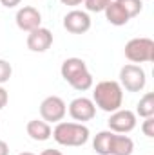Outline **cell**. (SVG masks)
Wrapping results in <instances>:
<instances>
[{"label":"cell","mask_w":154,"mask_h":155,"mask_svg":"<svg viewBox=\"0 0 154 155\" xmlns=\"http://www.w3.org/2000/svg\"><path fill=\"white\" fill-rule=\"evenodd\" d=\"M69 116L78 123L91 121L96 116V107L89 97H76L69 103Z\"/></svg>","instance_id":"30bf717a"},{"label":"cell","mask_w":154,"mask_h":155,"mask_svg":"<svg viewBox=\"0 0 154 155\" xmlns=\"http://www.w3.org/2000/svg\"><path fill=\"white\" fill-rule=\"evenodd\" d=\"M67 114V105L58 96H49L40 105V116L45 123H60Z\"/></svg>","instance_id":"8992f818"},{"label":"cell","mask_w":154,"mask_h":155,"mask_svg":"<svg viewBox=\"0 0 154 155\" xmlns=\"http://www.w3.org/2000/svg\"><path fill=\"white\" fill-rule=\"evenodd\" d=\"M11 74H13V67H11V63L5 61V60H0V85L7 83V81L11 79Z\"/></svg>","instance_id":"d6986e66"},{"label":"cell","mask_w":154,"mask_h":155,"mask_svg":"<svg viewBox=\"0 0 154 155\" xmlns=\"http://www.w3.org/2000/svg\"><path fill=\"white\" fill-rule=\"evenodd\" d=\"M136 116L140 117H152L154 116V94L152 92H147L140 101H138V107H136Z\"/></svg>","instance_id":"2e32d148"},{"label":"cell","mask_w":154,"mask_h":155,"mask_svg":"<svg viewBox=\"0 0 154 155\" xmlns=\"http://www.w3.org/2000/svg\"><path fill=\"white\" fill-rule=\"evenodd\" d=\"M62 78L78 92H85L93 87V76L82 58H67L60 67Z\"/></svg>","instance_id":"7a4b0ae2"},{"label":"cell","mask_w":154,"mask_h":155,"mask_svg":"<svg viewBox=\"0 0 154 155\" xmlns=\"http://www.w3.org/2000/svg\"><path fill=\"white\" fill-rule=\"evenodd\" d=\"M142 132H143L149 139L154 137V116L152 117H145V121H143V124H142Z\"/></svg>","instance_id":"ffe728a7"},{"label":"cell","mask_w":154,"mask_h":155,"mask_svg":"<svg viewBox=\"0 0 154 155\" xmlns=\"http://www.w3.org/2000/svg\"><path fill=\"white\" fill-rule=\"evenodd\" d=\"M18 155H35V153H31V152H22V153H18Z\"/></svg>","instance_id":"484cf974"},{"label":"cell","mask_w":154,"mask_h":155,"mask_svg":"<svg viewBox=\"0 0 154 155\" xmlns=\"http://www.w3.org/2000/svg\"><path fill=\"white\" fill-rule=\"evenodd\" d=\"M20 2H22V0H0V4H2L4 7H7V9H11V7H16Z\"/></svg>","instance_id":"7402d4cb"},{"label":"cell","mask_w":154,"mask_h":155,"mask_svg":"<svg viewBox=\"0 0 154 155\" xmlns=\"http://www.w3.org/2000/svg\"><path fill=\"white\" fill-rule=\"evenodd\" d=\"M7 101H9V96H7V90L0 85V110L7 105Z\"/></svg>","instance_id":"44dd1931"},{"label":"cell","mask_w":154,"mask_h":155,"mask_svg":"<svg viewBox=\"0 0 154 155\" xmlns=\"http://www.w3.org/2000/svg\"><path fill=\"white\" fill-rule=\"evenodd\" d=\"M103 13H105L107 22H109L111 25H116V27L125 25V24L131 20V18H129V15L125 13V9H123L116 0H111V2L107 4V7L103 9Z\"/></svg>","instance_id":"4fadbf2b"},{"label":"cell","mask_w":154,"mask_h":155,"mask_svg":"<svg viewBox=\"0 0 154 155\" xmlns=\"http://www.w3.org/2000/svg\"><path fill=\"white\" fill-rule=\"evenodd\" d=\"M136 114L132 112V110H123V108H120V110H116L111 114L109 117V121H107V124H109V130L111 132H114V134H129V132H132L134 128H136V123H138V119H136Z\"/></svg>","instance_id":"52a82bcc"},{"label":"cell","mask_w":154,"mask_h":155,"mask_svg":"<svg viewBox=\"0 0 154 155\" xmlns=\"http://www.w3.org/2000/svg\"><path fill=\"white\" fill-rule=\"evenodd\" d=\"M123 52L132 63H149L154 60V41L151 38H132L125 43Z\"/></svg>","instance_id":"277c9868"},{"label":"cell","mask_w":154,"mask_h":155,"mask_svg":"<svg viewBox=\"0 0 154 155\" xmlns=\"http://www.w3.org/2000/svg\"><path fill=\"white\" fill-rule=\"evenodd\" d=\"M121 88H125L127 92H140L145 88L147 78H145V71L140 65L134 63H127L121 67L120 71V81Z\"/></svg>","instance_id":"5b68a950"},{"label":"cell","mask_w":154,"mask_h":155,"mask_svg":"<svg viewBox=\"0 0 154 155\" xmlns=\"http://www.w3.org/2000/svg\"><path fill=\"white\" fill-rule=\"evenodd\" d=\"M60 2H62L64 5H73V7H75V5H80L83 0H60Z\"/></svg>","instance_id":"cb8c5ba5"},{"label":"cell","mask_w":154,"mask_h":155,"mask_svg":"<svg viewBox=\"0 0 154 155\" xmlns=\"http://www.w3.org/2000/svg\"><path fill=\"white\" fill-rule=\"evenodd\" d=\"M0 155H9V146L5 141H0Z\"/></svg>","instance_id":"603a6c76"},{"label":"cell","mask_w":154,"mask_h":155,"mask_svg":"<svg viewBox=\"0 0 154 155\" xmlns=\"http://www.w3.org/2000/svg\"><path fill=\"white\" fill-rule=\"evenodd\" d=\"M53 45V33L45 27H38L27 35V49L33 52H45Z\"/></svg>","instance_id":"8fae6325"},{"label":"cell","mask_w":154,"mask_h":155,"mask_svg":"<svg viewBox=\"0 0 154 155\" xmlns=\"http://www.w3.org/2000/svg\"><path fill=\"white\" fill-rule=\"evenodd\" d=\"M93 103L94 107H98L100 110L103 112H109L113 114L116 110L121 108V103H123V88L118 81H100L96 87H94V92H93Z\"/></svg>","instance_id":"6da1fadb"},{"label":"cell","mask_w":154,"mask_h":155,"mask_svg":"<svg viewBox=\"0 0 154 155\" xmlns=\"http://www.w3.org/2000/svg\"><path fill=\"white\" fill-rule=\"evenodd\" d=\"M51 137L60 146H83L89 141V128L83 123H56Z\"/></svg>","instance_id":"3957f363"},{"label":"cell","mask_w":154,"mask_h":155,"mask_svg":"<svg viewBox=\"0 0 154 155\" xmlns=\"http://www.w3.org/2000/svg\"><path fill=\"white\" fill-rule=\"evenodd\" d=\"M26 130H27V135H29L33 141H47V139L51 137V134H53L51 124L45 123L44 119H42V121H38V119L29 121L27 126H26Z\"/></svg>","instance_id":"5bb4252c"},{"label":"cell","mask_w":154,"mask_h":155,"mask_svg":"<svg viewBox=\"0 0 154 155\" xmlns=\"http://www.w3.org/2000/svg\"><path fill=\"white\" fill-rule=\"evenodd\" d=\"M111 0H83L85 4V9L91 11V13H103V9L107 7Z\"/></svg>","instance_id":"ac0fdd59"},{"label":"cell","mask_w":154,"mask_h":155,"mask_svg":"<svg viewBox=\"0 0 154 155\" xmlns=\"http://www.w3.org/2000/svg\"><path fill=\"white\" fill-rule=\"evenodd\" d=\"M64 27L71 35H83L91 29V18L85 11L73 9L64 16Z\"/></svg>","instance_id":"9c48e42d"},{"label":"cell","mask_w":154,"mask_h":155,"mask_svg":"<svg viewBox=\"0 0 154 155\" xmlns=\"http://www.w3.org/2000/svg\"><path fill=\"white\" fill-rule=\"evenodd\" d=\"M15 20H16L18 29H22L26 33H31V31L42 27V15H40L38 9L33 7V5L20 7L18 13H16V16H15Z\"/></svg>","instance_id":"ba28073f"},{"label":"cell","mask_w":154,"mask_h":155,"mask_svg":"<svg viewBox=\"0 0 154 155\" xmlns=\"http://www.w3.org/2000/svg\"><path fill=\"white\" fill-rule=\"evenodd\" d=\"M132 150H134V141L129 135H125V134L113 135L109 155H132Z\"/></svg>","instance_id":"7c38bea8"},{"label":"cell","mask_w":154,"mask_h":155,"mask_svg":"<svg viewBox=\"0 0 154 155\" xmlns=\"http://www.w3.org/2000/svg\"><path fill=\"white\" fill-rule=\"evenodd\" d=\"M116 2L125 9V13L129 15V18L138 16V15L142 13V7H143L142 0H116Z\"/></svg>","instance_id":"e0dca14e"},{"label":"cell","mask_w":154,"mask_h":155,"mask_svg":"<svg viewBox=\"0 0 154 155\" xmlns=\"http://www.w3.org/2000/svg\"><path fill=\"white\" fill-rule=\"evenodd\" d=\"M114 132L111 130H103V132H98L94 141H93V148L98 155H109V148H111V139H113Z\"/></svg>","instance_id":"9a60e30c"},{"label":"cell","mask_w":154,"mask_h":155,"mask_svg":"<svg viewBox=\"0 0 154 155\" xmlns=\"http://www.w3.org/2000/svg\"><path fill=\"white\" fill-rule=\"evenodd\" d=\"M40 155H64L60 150H53V148H49V150H44Z\"/></svg>","instance_id":"d4e9b609"}]
</instances>
